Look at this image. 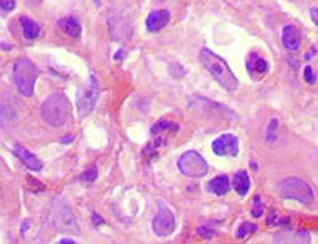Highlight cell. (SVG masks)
I'll use <instances>...</instances> for the list:
<instances>
[{
	"mask_svg": "<svg viewBox=\"0 0 318 244\" xmlns=\"http://www.w3.org/2000/svg\"><path fill=\"white\" fill-rule=\"evenodd\" d=\"M199 57H200V62L204 64V68L209 71L212 76L215 78V81H217L224 89L234 91V89L238 88V78L234 76V73L231 71V68L227 66V62L224 61V59H221L217 54L212 53V51L207 49V47L200 49Z\"/></svg>",
	"mask_w": 318,
	"mask_h": 244,
	"instance_id": "cell-1",
	"label": "cell"
},
{
	"mask_svg": "<svg viewBox=\"0 0 318 244\" xmlns=\"http://www.w3.org/2000/svg\"><path fill=\"white\" fill-rule=\"evenodd\" d=\"M41 116L51 127H64L71 116V103L66 94H51L41 106Z\"/></svg>",
	"mask_w": 318,
	"mask_h": 244,
	"instance_id": "cell-2",
	"label": "cell"
},
{
	"mask_svg": "<svg viewBox=\"0 0 318 244\" xmlns=\"http://www.w3.org/2000/svg\"><path fill=\"white\" fill-rule=\"evenodd\" d=\"M39 78V69L35 68L34 62H30L29 59L22 57L17 59L14 64V81L17 86L19 93L22 96H32L34 93V84Z\"/></svg>",
	"mask_w": 318,
	"mask_h": 244,
	"instance_id": "cell-3",
	"label": "cell"
},
{
	"mask_svg": "<svg viewBox=\"0 0 318 244\" xmlns=\"http://www.w3.org/2000/svg\"><path fill=\"white\" fill-rule=\"evenodd\" d=\"M278 190L283 199H293L301 204H312L313 202V190L305 180L298 177H288L283 179L278 184Z\"/></svg>",
	"mask_w": 318,
	"mask_h": 244,
	"instance_id": "cell-4",
	"label": "cell"
},
{
	"mask_svg": "<svg viewBox=\"0 0 318 244\" xmlns=\"http://www.w3.org/2000/svg\"><path fill=\"white\" fill-rule=\"evenodd\" d=\"M98 98H100V82H98V78L94 74H89L86 88L78 91V98H76L78 115L81 118L88 116L93 111Z\"/></svg>",
	"mask_w": 318,
	"mask_h": 244,
	"instance_id": "cell-5",
	"label": "cell"
},
{
	"mask_svg": "<svg viewBox=\"0 0 318 244\" xmlns=\"http://www.w3.org/2000/svg\"><path fill=\"white\" fill-rule=\"evenodd\" d=\"M177 165H179V170L184 175L192 177V179H199V177H204L209 172V165L204 160V157L194 150H188L184 153L179 159Z\"/></svg>",
	"mask_w": 318,
	"mask_h": 244,
	"instance_id": "cell-6",
	"label": "cell"
},
{
	"mask_svg": "<svg viewBox=\"0 0 318 244\" xmlns=\"http://www.w3.org/2000/svg\"><path fill=\"white\" fill-rule=\"evenodd\" d=\"M152 229H153V233H155L157 236H160V238H165V236L174 233V229H175L174 212H172L170 209L162 207V209L155 214V217H153Z\"/></svg>",
	"mask_w": 318,
	"mask_h": 244,
	"instance_id": "cell-7",
	"label": "cell"
},
{
	"mask_svg": "<svg viewBox=\"0 0 318 244\" xmlns=\"http://www.w3.org/2000/svg\"><path fill=\"white\" fill-rule=\"evenodd\" d=\"M212 152L219 157H236L239 153V140L233 133H224L212 141Z\"/></svg>",
	"mask_w": 318,
	"mask_h": 244,
	"instance_id": "cell-8",
	"label": "cell"
},
{
	"mask_svg": "<svg viewBox=\"0 0 318 244\" xmlns=\"http://www.w3.org/2000/svg\"><path fill=\"white\" fill-rule=\"evenodd\" d=\"M274 244H312V238L310 233L305 229H298V231H290V229H283L280 233L274 234Z\"/></svg>",
	"mask_w": 318,
	"mask_h": 244,
	"instance_id": "cell-9",
	"label": "cell"
},
{
	"mask_svg": "<svg viewBox=\"0 0 318 244\" xmlns=\"http://www.w3.org/2000/svg\"><path fill=\"white\" fill-rule=\"evenodd\" d=\"M246 68H247V73L249 76L253 78L254 81H259L268 74L269 71V64L265 57H261L259 54L256 53H251L249 57H247V62H246Z\"/></svg>",
	"mask_w": 318,
	"mask_h": 244,
	"instance_id": "cell-10",
	"label": "cell"
},
{
	"mask_svg": "<svg viewBox=\"0 0 318 244\" xmlns=\"http://www.w3.org/2000/svg\"><path fill=\"white\" fill-rule=\"evenodd\" d=\"M170 21V12L168 10H153L148 14L147 21H145V26L150 32H159L162 30L165 26Z\"/></svg>",
	"mask_w": 318,
	"mask_h": 244,
	"instance_id": "cell-11",
	"label": "cell"
},
{
	"mask_svg": "<svg viewBox=\"0 0 318 244\" xmlns=\"http://www.w3.org/2000/svg\"><path fill=\"white\" fill-rule=\"evenodd\" d=\"M281 41H283V46H285L288 51L300 49V44H301L300 29H298L296 26H285L281 32Z\"/></svg>",
	"mask_w": 318,
	"mask_h": 244,
	"instance_id": "cell-12",
	"label": "cell"
},
{
	"mask_svg": "<svg viewBox=\"0 0 318 244\" xmlns=\"http://www.w3.org/2000/svg\"><path fill=\"white\" fill-rule=\"evenodd\" d=\"M14 152H15V155L19 157V159L22 160V163L26 165L27 168H30V170H41L42 168V162L37 159V157L34 155V153H30L27 148H24L21 147V145H15L14 147Z\"/></svg>",
	"mask_w": 318,
	"mask_h": 244,
	"instance_id": "cell-13",
	"label": "cell"
},
{
	"mask_svg": "<svg viewBox=\"0 0 318 244\" xmlns=\"http://www.w3.org/2000/svg\"><path fill=\"white\" fill-rule=\"evenodd\" d=\"M21 26H22V34L27 41H35L41 35V26L37 22H34L32 19L21 15Z\"/></svg>",
	"mask_w": 318,
	"mask_h": 244,
	"instance_id": "cell-14",
	"label": "cell"
},
{
	"mask_svg": "<svg viewBox=\"0 0 318 244\" xmlns=\"http://www.w3.org/2000/svg\"><path fill=\"white\" fill-rule=\"evenodd\" d=\"M207 189L212 192V194L215 195H224L229 192L231 189V184H229V179H227V175H217L214 177V179L211 180L209 184H207Z\"/></svg>",
	"mask_w": 318,
	"mask_h": 244,
	"instance_id": "cell-15",
	"label": "cell"
},
{
	"mask_svg": "<svg viewBox=\"0 0 318 244\" xmlns=\"http://www.w3.org/2000/svg\"><path fill=\"white\" fill-rule=\"evenodd\" d=\"M57 24H59V27H61V29L69 35V37H80V34H81V24H80V21H78L76 17L69 15V17L61 19V21H59Z\"/></svg>",
	"mask_w": 318,
	"mask_h": 244,
	"instance_id": "cell-16",
	"label": "cell"
},
{
	"mask_svg": "<svg viewBox=\"0 0 318 244\" xmlns=\"http://www.w3.org/2000/svg\"><path fill=\"white\" fill-rule=\"evenodd\" d=\"M233 184H234L236 192H238L239 195H246L247 190H249V186H251L247 172H244V170L238 172V174L234 175V182Z\"/></svg>",
	"mask_w": 318,
	"mask_h": 244,
	"instance_id": "cell-17",
	"label": "cell"
},
{
	"mask_svg": "<svg viewBox=\"0 0 318 244\" xmlns=\"http://www.w3.org/2000/svg\"><path fill=\"white\" fill-rule=\"evenodd\" d=\"M179 127L174 123V121H167V120H160L155 127L152 128V135H174L177 133Z\"/></svg>",
	"mask_w": 318,
	"mask_h": 244,
	"instance_id": "cell-18",
	"label": "cell"
},
{
	"mask_svg": "<svg viewBox=\"0 0 318 244\" xmlns=\"http://www.w3.org/2000/svg\"><path fill=\"white\" fill-rule=\"evenodd\" d=\"M256 229H258L256 224H253V222H242L241 226L238 227V233H236V236H238V238H246L247 234H253Z\"/></svg>",
	"mask_w": 318,
	"mask_h": 244,
	"instance_id": "cell-19",
	"label": "cell"
},
{
	"mask_svg": "<svg viewBox=\"0 0 318 244\" xmlns=\"http://www.w3.org/2000/svg\"><path fill=\"white\" fill-rule=\"evenodd\" d=\"M263 211H265V206H263V200L259 195H254V204H253V211H251V214H253V217H261L263 216Z\"/></svg>",
	"mask_w": 318,
	"mask_h": 244,
	"instance_id": "cell-20",
	"label": "cell"
},
{
	"mask_svg": "<svg viewBox=\"0 0 318 244\" xmlns=\"http://www.w3.org/2000/svg\"><path fill=\"white\" fill-rule=\"evenodd\" d=\"M0 9H2V14L12 12L15 9V0H0Z\"/></svg>",
	"mask_w": 318,
	"mask_h": 244,
	"instance_id": "cell-21",
	"label": "cell"
},
{
	"mask_svg": "<svg viewBox=\"0 0 318 244\" xmlns=\"http://www.w3.org/2000/svg\"><path fill=\"white\" fill-rule=\"evenodd\" d=\"M303 74H305V81L310 82V84H313L317 81V74L313 73V68H310V66L303 68Z\"/></svg>",
	"mask_w": 318,
	"mask_h": 244,
	"instance_id": "cell-22",
	"label": "cell"
},
{
	"mask_svg": "<svg viewBox=\"0 0 318 244\" xmlns=\"http://www.w3.org/2000/svg\"><path fill=\"white\" fill-rule=\"evenodd\" d=\"M96 177H98V170L93 167V168H89L88 172H84V174L81 175V180H88V182H93Z\"/></svg>",
	"mask_w": 318,
	"mask_h": 244,
	"instance_id": "cell-23",
	"label": "cell"
},
{
	"mask_svg": "<svg viewBox=\"0 0 318 244\" xmlns=\"http://www.w3.org/2000/svg\"><path fill=\"white\" fill-rule=\"evenodd\" d=\"M278 128V120L276 118H273V120L269 121V130H268V141H273L274 140V130Z\"/></svg>",
	"mask_w": 318,
	"mask_h": 244,
	"instance_id": "cell-24",
	"label": "cell"
},
{
	"mask_svg": "<svg viewBox=\"0 0 318 244\" xmlns=\"http://www.w3.org/2000/svg\"><path fill=\"white\" fill-rule=\"evenodd\" d=\"M199 234L202 236V238H212V236H214V231L209 229V227H206V226H200Z\"/></svg>",
	"mask_w": 318,
	"mask_h": 244,
	"instance_id": "cell-25",
	"label": "cell"
},
{
	"mask_svg": "<svg viewBox=\"0 0 318 244\" xmlns=\"http://www.w3.org/2000/svg\"><path fill=\"white\" fill-rule=\"evenodd\" d=\"M278 222V214L276 211H269V219H268V226H273V224Z\"/></svg>",
	"mask_w": 318,
	"mask_h": 244,
	"instance_id": "cell-26",
	"label": "cell"
},
{
	"mask_svg": "<svg viewBox=\"0 0 318 244\" xmlns=\"http://www.w3.org/2000/svg\"><path fill=\"white\" fill-rule=\"evenodd\" d=\"M56 244H78L74 239H69V238H62V239H59V241Z\"/></svg>",
	"mask_w": 318,
	"mask_h": 244,
	"instance_id": "cell-27",
	"label": "cell"
},
{
	"mask_svg": "<svg viewBox=\"0 0 318 244\" xmlns=\"http://www.w3.org/2000/svg\"><path fill=\"white\" fill-rule=\"evenodd\" d=\"M310 14H312V19H313V22L318 26V9H312L310 10Z\"/></svg>",
	"mask_w": 318,
	"mask_h": 244,
	"instance_id": "cell-28",
	"label": "cell"
},
{
	"mask_svg": "<svg viewBox=\"0 0 318 244\" xmlns=\"http://www.w3.org/2000/svg\"><path fill=\"white\" fill-rule=\"evenodd\" d=\"M93 222H94V224H96V226H98V224H103V219H101L100 216L96 214V212H93Z\"/></svg>",
	"mask_w": 318,
	"mask_h": 244,
	"instance_id": "cell-29",
	"label": "cell"
},
{
	"mask_svg": "<svg viewBox=\"0 0 318 244\" xmlns=\"http://www.w3.org/2000/svg\"><path fill=\"white\" fill-rule=\"evenodd\" d=\"M317 53V47H312V51H310V53H306V56H305V59L306 61H310V59L313 57V54Z\"/></svg>",
	"mask_w": 318,
	"mask_h": 244,
	"instance_id": "cell-30",
	"label": "cell"
},
{
	"mask_svg": "<svg viewBox=\"0 0 318 244\" xmlns=\"http://www.w3.org/2000/svg\"><path fill=\"white\" fill-rule=\"evenodd\" d=\"M123 54H125V51L120 49V51H118V53L115 54V59H118V61H120V59H123Z\"/></svg>",
	"mask_w": 318,
	"mask_h": 244,
	"instance_id": "cell-31",
	"label": "cell"
},
{
	"mask_svg": "<svg viewBox=\"0 0 318 244\" xmlns=\"http://www.w3.org/2000/svg\"><path fill=\"white\" fill-rule=\"evenodd\" d=\"M73 138H74V136H73V135H66V136H64V138H62V143H69V141H71V140H73Z\"/></svg>",
	"mask_w": 318,
	"mask_h": 244,
	"instance_id": "cell-32",
	"label": "cell"
}]
</instances>
